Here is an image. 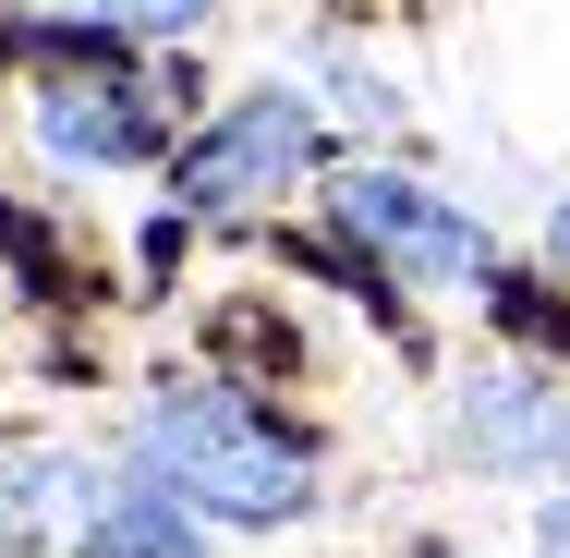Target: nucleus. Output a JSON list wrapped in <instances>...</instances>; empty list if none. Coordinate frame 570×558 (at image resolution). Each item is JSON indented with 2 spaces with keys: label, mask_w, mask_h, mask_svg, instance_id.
<instances>
[{
  "label": "nucleus",
  "mask_w": 570,
  "mask_h": 558,
  "mask_svg": "<svg viewBox=\"0 0 570 558\" xmlns=\"http://www.w3.org/2000/svg\"><path fill=\"white\" fill-rule=\"evenodd\" d=\"M450 449L473 473H570V389L559 376H534V364H498V376H473L450 413Z\"/></svg>",
  "instance_id": "nucleus-4"
},
{
  "label": "nucleus",
  "mask_w": 570,
  "mask_h": 558,
  "mask_svg": "<svg viewBox=\"0 0 570 558\" xmlns=\"http://www.w3.org/2000/svg\"><path fill=\"white\" fill-rule=\"evenodd\" d=\"M158 86L146 74H61V86H37V146L49 158H73V170H134V158H158Z\"/></svg>",
  "instance_id": "nucleus-5"
},
{
  "label": "nucleus",
  "mask_w": 570,
  "mask_h": 558,
  "mask_svg": "<svg viewBox=\"0 0 570 558\" xmlns=\"http://www.w3.org/2000/svg\"><path fill=\"white\" fill-rule=\"evenodd\" d=\"M547 243H559V255H570V195H559V219H547Z\"/></svg>",
  "instance_id": "nucleus-9"
},
{
  "label": "nucleus",
  "mask_w": 570,
  "mask_h": 558,
  "mask_svg": "<svg viewBox=\"0 0 570 558\" xmlns=\"http://www.w3.org/2000/svg\"><path fill=\"white\" fill-rule=\"evenodd\" d=\"M134 461H146V486H170L207 522H255L267 535V522L316 510V461L230 389H158L146 425H134Z\"/></svg>",
  "instance_id": "nucleus-1"
},
{
  "label": "nucleus",
  "mask_w": 570,
  "mask_h": 558,
  "mask_svg": "<svg viewBox=\"0 0 570 558\" xmlns=\"http://www.w3.org/2000/svg\"><path fill=\"white\" fill-rule=\"evenodd\" d=\"M304 170H316V110H304L292 86H255L207 146L170 158V195H183V207H255V195H279V183H304Z\"/></svg>",
  "instance_id": "nucleus-3"
},
{
  "label": "nucleus",
  "mask_w": 570,
  "mask_h": 558,
  "mask_svg": "<svg viewBox=\"0 0 570 558\" xmlns=\"http://www.w3.org/2000/svg\"><path fill=\"white\" fill-rule=\"evenodd\" d=\"M37 12H73V25H146V37L207 25V0H37Z\"/></svg>",
  "instance_id": "nucleus-7"
},
{
  "label": "nucleus",
  "mask_w": 570,
  "mask_h": 558,
  "mask_svg": "<svg viewBox=\"0 0 570 558\" xmlns=\"http://www.w3.org/2000/svg\"><path fill=\"white\" fill-rule=\"evenodd\" d=\"M534 547H547V558H570V498H547V522H534Z\"/></svg>",
  "instance_id": "nucleus-8"
},
{
  "label": "nucleus",
  "mask_w": 570,
  "mask_h": 558,
  "mask_svg": "<svg viewBox=\"0 0 570 558\" xmlns=\"http://www.w3.org/2000/svg\"><path fill=\"white\" fill-rule=\"evenodd\" d=\"M341 231L364 255H389L401 280H425V292H485V280H498V243L461 219L438 183H413V170H352L341 183Z\"/></svg>",
  "instance_id": "nucleus-2"
},
{
  "label": "nucleus",
  "mask_w": 570,
  "mask_h": 558,
  "mask_svg": "<svg viewBox=\"0 0 570 558\" xmlns=\"http://www.w3.org/2000/svg\"><path fill=\"white\" fill-rule=\"evenodd\" d=\"M86 558H195V522H183V498L170 486H110L98 510H86V535H73Z\"/></svg>",
  "instance_id": "nucleus-6"
}]
</instances>
